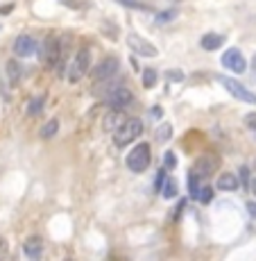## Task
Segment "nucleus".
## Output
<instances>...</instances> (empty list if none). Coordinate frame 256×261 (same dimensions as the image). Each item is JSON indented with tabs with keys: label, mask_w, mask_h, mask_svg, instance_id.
Returning <instances> with one entry per match:
<instances>
[{
	"label": "nucleus",
	"mask_w": 256,
	"mask_h": 261,
	"mask_svg": "<svg viewBox=\"0 0 256 261\" xmlns=\"http://www.w3.org/2000/svg\"><path fill=\"white\" fill-rule=\"evenodd\" d=\"M143 134V123L138 118H127L113 129V143L118 148H127L129 143H134Z\"/></svg>",
	"instance_id": "nucleus-1"
},
{
	"label": "nucleus",
	"mask_w": 256,
	"mask_h": 261,
	"mask_svg": "<svg viewBox=\"0 0 256 261\" xmlns=\"http://www.w3.org/2000/svg\"><path fill=\"white\" fill-rule=\"evenodd\" d=\"M89 71H91V50L84 46V48H79L77 53H75V57L68 62L66 77L70 84H77Z\"/></svg>",
	"instance_id": "nucleus-2"
},
{
	"label": "nucleus",
	"mask_w": 256,
	"mask_h": 261,
	"mask_svg": "<svg viewBox=\"0 0 256 261\" xmlns=\"http://www.w3.org/2000/svg\"><path fill=\"white\" fill-rule=\"evenodd\" d=\"M150 162H152V152H150V143H136L132 150L127 152V168L132 173H145L150 168Z\"/></svg>",
	"instance_id": "nucleus-3"
},
{
	"label": "nucleus",
	"mask_w": 256,
	"mask_h": 261,
	"mask_svg": "<svg viewBox=\"0 0 256 261\" xmlns=\"http://www.w3.org/2000/svg\"><path fill=\"white\" fill-rule=\"evenodd\" d=\"M218 82L222 84L236 100H243V102H247V105H256V93L249 91L247 87H243L238 80H232V77H227V75H218Z\"/></svg>",
	"instance_id": "nucleus-4"
},
{
	"label": "nucleus",
	"mask_w": 256,
	"mask_h": 261,
	"mask_svg": "<svg viewBox=\"0 0 256 261\" xmlns=\"http://www.w3.org/2000/svg\"><path fill=\"white\" fill-rule=\"evenodd\" d=\"M220 62H222V66L227 68V71H232L234 75H240V73L247 71V59H245V55L240 53L238 48L224 50V55H222Z\"/></svg>",
	"instance_id": "nucleus-5"
},
{
	"label": "nucleus",
	"mask_w": 256,
	"mask_h": 261,
	"mask_svg": "<svg viewBox=\"0 0 256 261\" xmlns=\"http://www.w3.org/2000/svg\"><path fill=\"white\" fill-rule=\"evenodd\" d=\"M118 68H120L118 57H107L91 71V77H93V82H109L118 73Z\"/></svg>",
	"instance_id": "nucleus-6"
},
{
	"label": "nucleus",
	"mask_w": 256,
	"mask_h": 261,
	"mask_svg": "<svg viewBox=\"0 0 256 261\" xmlns=\"http://www.w3.org/2000/svg\"><path fill=\"white\" fill-rule=\"evenodd\" d=\"M132 102H134V93L129 91L127 87H116V89H111V91L107 93V105L111 109H116V112L129 107Z\"/></svg>",
	"instance_id": "nucleus-7"
},
{
	"label": "nucleus",
	"mask_w": 256,
	"mask_h": 261,
	"mask_svg": "<svg viewBox=\"0 0 256 261\" xmlns=\"http://www.w3.org/2000/svg\"><path fill=\"white\" fill-rule=\"evenodd\" d=\"M127 46L134 50V53L138 55V57H157L159 50L154 43H150L145 37H140V34H127Z\"/></svg>",
	"instance_id": "nucleus-8"
},
{
	"label": "nucleus",
	"mask_w": 256,
	"mask_h": 261,
	"mask_svg": "<svg viewBox=\"0 0 256 261\" xmlns=\"http://www.w3.org/2000/svg\"><path fill=\"white\" fill-rule=\"evenodd\" d=\"M218 166H220V157L218 154H213V152H207V154H202V157L195 162V173L200 175L202 179H209L211 175L218 170Z\"/></svg>",
	"instance_id": "nucleus-9"
},
{
	"label": "nucleus",
	"mask_w": 256,
	"mask_h": 261,
	"mask_svg": "<svg viewBox=\"0 0 256 261\" xmlns=\"http://www.w3.org/2000/svg\"><path fill=\"white\" fill-rule=\"evenodd\" d=\"M14 55L16 57H32V55H37L41 46L37 43V39L30 37V34H21V37H16V41H14Z\"/></svg>",
	"instance_id": "nucleus-10"
},
{
	"label": "nucleus",
	"mask_w": 256,
	"mask_h": 261,
	"mask_svg": "<svg viewBox=\"0 0 256 261\" xmlns=\"http://www.w3.org/2000/svg\"><path fill=\"white\" fill-rule=\"evenodd\" d=\"M39 53H41L43 62H46L48 66H54V64H59V57H62V43H59L54 37H48Z\"/></svg>",
	"instance_id": "nucleus-11"
},
{
	"label": "nucleus",
	"mask_w": 256,
	"mask_h": 261,
	"mask_svg": "<svg viewBox=\"0 0 256 261\" xmlns=\"http://www.w3.org/2000/svg\"><path fill=\"white\" fill-rule=\"evenodd\" d=\"M222 43H224V37L218 32H207L200 39V48L207 50V53H215L218 48H222Z\"/></svg>",
	"instance_id": "nucleus-12"
},
{
	"label": "nucleus",
	"mask_w": 256,
	"mask_h": 261,
	"mask_svg": "<svg viewBox=\"0 0 256 261\" xmlns=\"http://www.w3.org/2000/svg\"><path fill=\"white\" fill-rule=\"evenodd\" d=\"M23 252L27 259H39L43 254V243L39 237H30L27 241L23 243Z\"/></svg>",
	"instance_id": "nucleus-13"
},
{
	"label": "nucleus",
	"mask_w": 256,
	"mask_h": 261,
	"mask_svg": "<svg viewBox=\"0 0 256 261\" xmlns=\"http://www.w3.org/2000/svg\"><path fill=\"white\" fill-rule=\"evenodd\" d=\"M238 187H240V179L236 177L234 173H222L218 177V184H215V189L227 191V193H232V191H238Z\"/></svg>",
	"instance_id": "nucleus-14"
},
{
	"label": "nucleus",
	"mask_w": 256,
	"mask_h": 261,
	"mask_svg": "<svg viewBox=\"0 0 256 261\" xmlns=\"http://www.w3.org/2000/svg\"><path fill=\"white\" fill-rule=\"evenodd\" d=\"M5 71H7V80H9L12 84H18V82H21L23 68H21V64H18L16 59H9L7 66H5Z\"/></svg>",
	"instance_id": "nucleus-15"
},
{
	"label": "nucleus",
	"mask_w": 256,
	"mask_h": 261,
	"mask_svg": "<svg viewBox=\"0 0 256 261\" xmlns=\"http://www.w3.org/2000/svg\"><path fill=\"white\" fill-rule=\"evenodd\" d=\"M43 107H46V95H34L32 100L27 102V116H39V114L43 112Z\"/></svg>",
	"instance_id": "nucleus-16"
},
{
	"label": "nucleus",
	"mask_w": 256,
	"mask_h": 261,
	"mask_svg": "<svg viewBox=\"0 0 256 261\" xmlns=\"http://www.w3.org/2000/svg\"><path fill=\"white\" fill-rule=\"evenodd\" d=\"M161 195L165 200H173L175 195H177V179H175V177H165V182L161 187Z\"/></svg>",
	"instance_id": "nucleus-17"
},
{
	"label": "nucleus",
	"mask_w": 256,
	"mask_h": 261,
	"mask_svg": "<svg viewBox=\"0 0 256 261\" xmlns=\"http://www.w3.org/2000/svg\"><path fill=\"white\" fill-rule=\"evenodd\" d=\"M57 132H59V120L57 118H50L48 123L41 127V139H46V141H48V139H52Z\"/></svg>",
	"instance_id": "nucleus-18"
},
{
	"label": "nucleus",
	"mask_w": 256,
	"mask_h": 261,
	"mask_svg": "<svg viewBox=\"0 0 256 261\" xmlns=\"http://www.w3.org/2000/svg\"><path fill=\"white\" fill-rule=\"evenodd\" d=\"M200 179H202V177H200L195 170L188 175V189H190V198H193V200L200 198V189H202V187H200Z\"/></svg>",
	"instance_id": "nucleus-19"
},
{
	"label": "nucleus",
	"mask_w": 256,
	"mask_h": 261,
	"mask_svg": "<svg viewBox=\"0 0 256 261\" xmlns=\"http://www.w3.org/2000/svg\"><path fill=\"white\" fill-rule=\"evenodd\" d=\"M157 80H159V73L154 68H145L143 71V87L145 89H154L157 87Z\"/></svg>",
	"instance_id": "nucleus-20"
},
{
	"label": "nucleus",
	"mask_w": 256,
	"mask_h": 261,
	"mask_svg": "<svg viewBox=\"0 0 256 261\" xmlns=\"http://www.w3.org/2000/svg\"><path fill=\"white\" fill-rule=\"evenodd\" d=\"M173 139V125L170 123H163V125H159L157 127V141H170Z\"/></svg>",
	"instance_id": "nucleus-21"
},
{
	"label": "nucleus",
	"mask_w": 256,
	"mask_h": 261,
	"mask_svg": "<svg viewBox=\"0 0 256 261\" xmlns=\"http://www.w3.org/2000/svg\"><path fill=\"white\" fill-rule=\"evenodd\" d=\"M59 3H62L64 7H68V9H89L91 7L89 0H59Z\"/></svg>",
	"instance_id": "nucleus-22"
},
{
	"label": "nucleus",
	"mask_w": 256,
	"mask_h": 261,
	"mask_svg": "<svg viewBox=\"0 0 256 261\" xmlns=\"http://www.w3.org/2000/svg\"><path fill=\"white\" fill-rule=\"evenodd\" d=\"M175 18H177V9H168V12L157 14V18H154V21L161 25V23H170V21H175Z\"/></svg>",
	"instance_id": "nucleus-23"
},
{
	"label": "nucleus",
	"mask_w": 256,
	"mask_h": 261,
	"mask_svg": "<svg viewBox=\"0 0 256 261\" xmlns=\"http://www.w3.org/2000/svg\"><path fill=\"white\" fill-rule=\"evenodd\" d=\"M211 198H213V187H207V184H204V187L200 189V198H197V202L209 204V202H211Z\"/></svg>",
	"instance_id": "nucleus-24"
},
{
	"label": "nucleus",
	"mask_w": 256,
	"mask_h": 261,
	"mask_svg": "<svg viewBox=\"0 0 256 261\" xmlns=\"http://www.w3.org/2000/svg\"><path fill=\"white\" fill-rule=\"evenodd\" d=\"M120 5H125V7H129V9H138V12H148V5H143L140 0H118Z\"/></svg>",
	"instance_id": "nucleus-25"
},
{
	"label": "nucleus",
	"mask_w": 256,
	"mask_h": 261,
	"mask_svg": "<svg viewBox=\"0 0 256 261\" xmlns=\"http://www.w3.org/2000/svg\"><path fill=\"white\" fill-rule=\"evenodd\" d=\"M165 77H168L170 82H184L186 75H184V71H179V68H170V71H165Z\"/></svg>",
	"instance_id": "nucleus-26"
},
{
	"label": "nucleus",
	"mask_w": 256,
	"mask_h": 261,
	"mask_svg": "<svg viewBox=\"0 0 256 261\" xmlns=\"http://www.w3.org/2000/svg\"><path fill=\"white\" fill-rule=\"evenodd\" d=\"M177 166V159H175V154H173V150H168V152H165V168H175Z\"/></svg>",
	"instance_id": "nucleus-27"
},
{
	"label": "nucleus",
	"mask_w": 256,
	"mask_h": 261,
	"mask_svg": "<svg viewBox=\"0 0 256 261\" xmlns=\"http://www.w3.org/2000/svg\"><path fill=\"white\" fill-rule=\"evenodd\" d=\"M240 182H243L245 187H249V182H252V179H249V168L247 166H240Z\"/></svg>",
	"instance_id": "nucleus-28"
},
{
	"label": "nucleus",
	"mask_w": 256,
	"mask_h": 261,
	"mask_svg": "<svg viewBox=\"0 0 256 261\" xmlns=\"http://www.w3.org/2000/svg\"><path fill=\"white\" fill-rule=\"evenodd\" d=\"M245 207H247V214H249V216H252V218L256 220V202H254V200H249V202L245 204Z\"/></svg>",
	"instance_id": "nucleus-29"
},
{
	"label": "nucleus",
	"mask_w": 256,
	"mask_h": 261,
	"mask_svg": "<svg viewBox=\"0 0 256 261\" xmlns=\"http://www.w3.org/2000/svg\"><path fill=\"white\" fill-rule=\"evenodd\" d=\"M150 114H152V118H161L163 109L161 107H152V109H150Z\"/></svg>",
	"instance_id": "nucleus-30"
},
{
	"label": "nucleus",
	"mask_w": 256,
	"mask_h": 261,
	"mask_svg": "<svg viewBox=\"0 0 256 261\" xmlns=\"http://www.w3.org/2000/svg\"><path fill=\"white\" fill-rule=\"evenodd\" d=\"M12 7H14V5H3V9H0V14H9V12H12Z\"/></svg>",
	"instance_id": "nucleus-31"
},
{
	"label": "nucleus",
	"mask_w": 256,
	"mask_h": 261,
	"mask_svg": "<svg viewBox=\"0 0 256 261\" xmlns=\"http://www.w3.org/2000/svg\"><path fill=\"white\" fill-rule=\"evenodd\" d=\"M249 191H254V195H256V177L249 182Z\"/></svg>",
	"instance_id": "nucleus-32"
},
{
	"label": "nucleus",
	"mask_w": 256,
	"mask_h": 261,
	"mask_svg": "<svg viewBox=\"0 0 256 261\" xmlns=\"http://www.w3.org/2000/svg\"><path fill=\"white\" fill-rule=\"evenodd\" d=\"M252 73L256 75V55H254V59H252Z\"/></svg>",
	"instance_id": "nucleus-33"
},
{
	"label": "nucleus",
	"mask_w": 256,
	"mask_h": 261,
	"mask_svg": "<svg viewBox=\"0 0 256 261\" xmlns=\"http://www.w3.org/2000/svg\"><path fill=\"white\" fill-rule=\"evenodd\" d=\"M254 168H256V159H254Z\"/></svg>",
	"instance_id": "nucleus-34"
}]
</instances>
